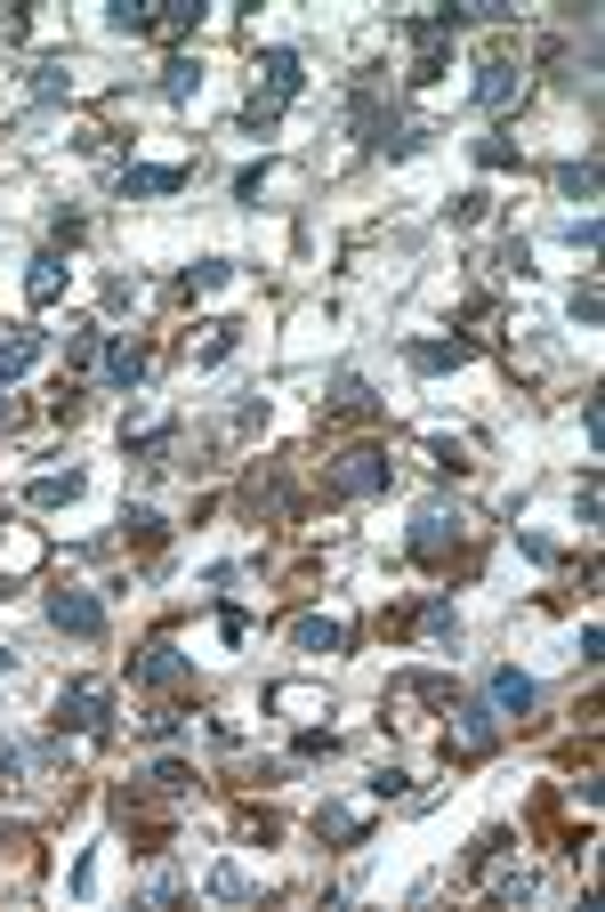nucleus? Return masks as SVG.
Returning <instances> with one entry per match:
<instances>
[{"mask_svg":"<svg viewBox=\"0 0 605 912\" xmlns=\"http://www.w3.org/2000/svg\"><path fill=\"white\" fill-rule=\"evenodd\" d=\"M299 89H307V73H299V49H267V57H258V97L243 106V129H251V138H267V129H275V114L291 106Z\"/></svg>","mask_w":605,"mask_h":912,"instance_id":"f257e3e1","label":"nucleus"},{"mask_svg":"<svg viewBox=\"0 0 605 912\" xmlns=\"http://www.w3.org/2000/svg\"><path fill=\"white\" fill-rule=\"evenodd\" d=\"M396 485V460H388L380 445H355V453H339L331 468H323V492L331 501H363V492H388Z\"/></svg>","mask_w":605,"mask_h":912,"instance_id":"f03ea898","label":"nucleus"},{"mask_svg":"<svg viewBox=\"0 0 605 912\" xmlns=\"http://www.w3.org/2000/svg\"><path fill=\"white\" fill-rule=\"evenodd\" d=\"M49 622H57L65 638H82V646H97V638H105V606H97V597H89L82 582H57V590H49Z\"/></svg>","mask_w":605,"mask_h":912,"instance_id":"7ed1b4c3","label":"nucleus"},{"mask_svg":"<svg viewBox=\"0 0 605 912\" xmlns=\"http://www.w3.org/2000/svg\"><path fill=\"white\" fill-rule=\"evenodd\" d=\"M105 719H114V694H105L97 679L57 694V727H65V735H105Z\"/></svg>","mask_w":605,"mask_h":912,"instance_id":"20e7f679","label":"nucleus"},{"mask_svg":"<svg viewBox=\"0 0 605 912\" xmlns=\"http://www.w3.org/2000/svg\"><path fill=\"white\" fill-rule=\"evenodd\" d=\"M453 541H460V517H453V509H420V517H412V558H420V565H444Z\"/></svg>","mask_w":605,"mask_h":912,"instance_id":"39448f33","label":"nucleus"},{"mask_svg":"<svg viewBox=\"0 0 605 912\" xmlns=\"http://www.w3.org/2000/svg\"><path fill=\"white\" fill-rule=\"evenodd\" d=\"M453 735H460V760H485V751L501 743V727H492L485 702H453Z\"/></svg>","mask_w":605,"mask_h":912,"instance_id":"423d86ee","label":"nucleus"},{"mask_svg":"<svg viewBox=\"0 0 605 912\" xmlns=\"http://www.w3.org/2000/svg\"><path fill=\"white\" fill-rule=\"evenodd\" d=\"M517 82H524V73H517L509 49H485V65H477V106H509Z\"/></svg>","mask_w":605,"mask_h":912,"instance_id":"0eeeda50","label":"nucleus"},{"mask_svg":"<svg viewBox=\"0 0 605 912\" xmlns=\"http://www.w3.org/2000/svg\"><path fill=\"white\" fill-rule=\"evenodd\" d=\"M41 340H49V331H0V388H17L24 372H33V363H41Z\"/></svg>","mask_w":605,"mask_h":912,"instance_id":"6e6552de","label":"nucleus"},{"mask_svg":"<svg viewBox=\"0 0 605 912\" xmlns=\"http://www.w3.org/2000/svg\"><path fill=\"white\" fill-rule=\"evenodd\" d=\"M138 687H187V655H178L170 638H153L138 655Z\"/></svg>","mask_w":605,"mask_h":912,"instance_id":"1a4fd4ad","label":"nucleus"},{"mask_svg":"<svg viewBox=\"0 0 605 912\" xmlns=\"http://www.w3.org/2000/svg\"><path fill=\"white\" fill-rule=\"evenodd\" d=\"M485 702H492L501 719H524V711H533V679H524V670H492V679H485Z\"/></svg>","mask_w":605,"mask_h":912,"instance_id":"9d476101","label":"nucleus"},{"mask_svg":"<svg viewBox=\"0 0 605 912\" xmlns=\"http://www.w3.org/2000/svg\"><path fill=\"white\" fill-rule=\"evenodd\" d=\"M412 372H460L468 356H477V340H412Z\"/></svg>","mask_w":605,"mask_h":912,"instance_id":"9b49d317","label":"nucleus"},{"mask_svg":"<svg viewBox=\"0 0 605 912\" xmlns=\"http://www.w3.org/2000/svg\"><path fill=\"white\" fill-rule=\"evenodd\" d=\"M291 638L307 646V655H339V646H348V622H331V614H299V622H291Z\"/></svg>","mask_w":605,"mask_h":912,"instance_id":"f8f14e48","label":"nucleus"},{"mask_svg":"<svg viewBox=\"0 0 605 912\" xmlns=\"http://www.w3.org/2000/svg\"><path fill=\"white\" fill-rule=\"evenodd\" d=\"M57 291H65V258H57V251H41V258H33V275H24V299L49 307Z\"/></svg>","mask_w":605,"mask_h":912,"instance_id":"ddd939ff","label":"nucleus"},{"mask_svg":"<svg viewBox=\"0 0 605 912\" xmlns=\"http://www.w3.org/2000/svg\"><path fill=\"white\" fill-rule=\"evenodd\" d=\"M187 187V170L162 162V170H121V194H178Z\"/></svg>","mask_w":605,"mask_h":912,"instance_id":"4468645a","label":"nucleus"},{"mask_svg":"<svg viewBox=\"0 0 605 912\" xmlns=\"http://www.w3.org/2000/svg\"><path fill=\"white\" fill-rule=\"evenodd\" d=\"M194 89H202V65L187 57V49H178V57L162 65V97H170V106H187V97H194Z\"/></svg>","mask_w":605,"mask_h":912,"instance_id":"2eb2a0df","label":"nucleus"},{"mask_svg":"<svg viewBox=\"0 0 605 912\" xmlns=\"http://www.w3.org/2000/svg\"><path fill=\"white\" fill-rule=\"evenodd\" d=\"M138 380H146V348H129V340L105 348V388H138Z\"/></svg>","mask_w":605,"mask_h":912,"instance_id":"dca6fc26","label":"nucleus"},{"mask_svg":"<svg viewBox=\"0 0 605 912\" xmlns=\"http://www.w3.org/2000/svg\"><path fill=\"white\" fill-rule=\"evenodd\" d=\"M73 492H82V477L65 468V477H33V485H24V501H33V509H65Z\"/></svg>","mask_w":605,"mask_h":912,"instance_id":"f3484780","label":"nucleus"},{"mask_svg":"<svg viewBox=\"0 0 605 912\" xmlns=\"http://www.w3.org/2000/svg\"><path fill=\"white\" fill-rule=\"evenodd\" d=\"M114 33H153V0H114Z\"/></svg>","mask_w":605,"mask_h":912,"instance_id":"a211bd4d","label":"nucleus"},{"mask_svg":"<svg viewBox=\"0 0 605 912\" xmlns=\"http://www.w3.org/2000/svg\"><path fill=\"white\" fill-rule=\"evenodd\" d=\"M315 831H323V840H363V816H355V807H323Z\"/></svg>","mask_w":605,"mask_h":912,"instance_id":"6ab92c4d","label":"nucleus"},{"mask_svg":"<svg viewBox=\"0 0 605 912\" xmlns=\"http://www.w3.org/2000/svg\"><path fill=\"white\" fill-rule=\"evenodd\" d=\"M331 412H372V388H363L355 372H339L331 380Z\"/></svg>","mask_w":605,"mask_h":912,"instance_id":"aec40b11","label":"nucleus"},{"mask_svg":"<svg viewBox=\"0 0 605 912\" xmlns=\"http://www.w3.org/2000/svg\"><path fill=\"white\" fill-rule=\"evenodd\" d=\"M558 194L590 202V194H597V162H565V170H558Z\"/></svg>","mask_w":605,"mask_h":912,"instance_id":"412c9836","label":"nucleus"},{"mask_svg":"<svg viewBox=\"0 0 605 912\" xmlns=\"http://www.w3.org/2000/svg\"><path fill=\"white\" fill-rule=\"evenodd\" d=\"M420 622H428V638H444V646H460V614H453V606H444V597H436V606H428V614H420Z\"/></svg>","mask_w":605,"mask_h":912,"instance_id":"4be33fe9","label":"nucleus"},{"mask_svg":"<svg viewBox=\"0 0 605 912\" xmlns=\"http://www.w3.org/2000/svg\"><path fill=\"white\" fill-rule=\"evenodd\" d=\"M210 897H226V904H243V897H251V880H243V872H234V865H219V872H210Z\"/></svg>","mask_w":605,"mask_h":912,"instance_id":"5701e85b","label":"nucleus"},{"mask_svg":"<svg viewBox=\"0 0 605 912\" xmlns=\"http://www.w3.org/2000/svg\"><path fill=\"white\" fill-rule=\"evenodd\" d=\"M234 331H243V324H210V340H202V363H226V356H234Z\"/></svg>","mask_w":605,"mask_h":912,"instance_id":"b1692460","label":"nucleus"},{"mask_svg":"<svg viewBox=\"0 0 605 912\" xmlns=\"http://www.w3.org/2000/svg\"><path fill=\"white\" fill-rule=\"evenodd\" d=\"M226 283V258H202V267H187V291H219Z\"/></svg>","mask_w":605,"mask_h":912,"instance_id":"393cba45","label":"nucleus"},{"mask_svg":"<svg viewBox=\"0 0 605 912\" xmlns=\"http://www.w3.org/2000/svg\"><path fill=\"white\" fill-rule=\"evenodd\" d=\"M605 316V291H597V283H582V291H573V324H597Z\"/></svg>","mask_w":605,"mask_h":912,"instance_id":"a878e982","label":"nucleus"},{"mask_svg":"<svg viewBox=\"0 0 605 912\" xmlns=\"http://www.w3.org/2000/svg\"><path fill=\"white\" fill-rule=\"evenodd\" d=\"M121 526H129V533H138V541H146V550H153V541H162V517H153V509H129V517H121Z\"/></svg>","mask_w":605,"mask_h":912,"instance_id":"bb28decb","label":"nucleus"},{"mask_svg":"<svg viewBox=\"0 0 605 912\" xmlns=\"http://www.w3.org/2000/svg\"><path fill=\"white\" fill-rule=\"evenodd\" d=\"M524 258H533V251H524V243H517V234H509V243H501V251H492V267H501V275H524Z\"/></svg>","mask_w":605,"mask_h":912,"instance_id":"cd10ccee","label":"nucleus"},{"mask_svg":"<svg viewBox=\"0 0 605 912\" xmlns=\"http://www.w3.org/2000/svg\"><path fill=\"white\" fill-rule=\"evenodd\" d=\"M477 162H485V170H501V162H517V146H509V138H485V146H477Z\"/></svg>","mask_w":605,"mask_h":912,"instance_id":"c85d7f7f","label":"nucleus"},{"mask_svg":"<svg viewBox=\"0 0 605 912\" xmlns=\"http://www.w3.org/2000/svg\"><path fill=\"white\" fill-rule=\"evenodd\" d=\"M33 89L41 97H65V65H33Z\"/></svg>","mask_w":605,"mask_h":912,"instance_id":"c756f323","label":"nucleus"},{"mask_svg":"<svg viewBox=\"0 0 605 912\" xmlns=\"http://www.w3.org/2000/svg\"><path fill=\"white\" fill-rule=\"evenodd\" d=\"M89 356H97V331L82 324V331H73V340H65V363H89Z\"/></svg>","mask_w":605,"mask_h":912,"instance_id":"7c9ffc66","label":"nucleus"},{"mask_svg":"<svg viewBox=\"0 0 605 912\" xmlns=\"http://www.w3.org/2000/svg\"><path fill=\"white\" fill-rule=\"evenodd\" d=\"M9 421H17V404H9V396H0V428H9Z\"/></svg>","mask_w":605,"mask_h":912,"instance_id":"2f4dec72","label":"nucleus"}]
</instances>
